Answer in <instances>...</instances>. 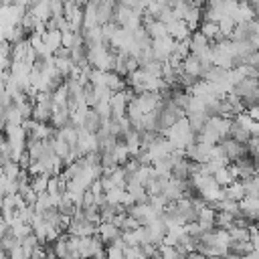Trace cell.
Here are the masks:
<instances>
[{
  "label": "cell",
  "mask_w": 259,
  "mask_h": 259,
  "mask_svg": "<svg viewBox=\"0 0 259 259\" xmlns=\"http://www.w3.org/2000/svg\"><path fill=\"white\" fill-rule=\"evenodd\" d=\"M119 229L113 225V223H99L97 225V235H99V239L103 241V245H109L115 237H119Z\"/></svg>",
  "instance_id": "cell-1"
},
{
  "label": "cell",
  "mask_w": 259,
  "mask_h": 259,
  "mask_svg": "<svg viewBox=\"0 0 259 259\" xmlns=\"http://www.w3.org/2000/svg\"><path fill=\"white\" fill-rule=\"evenodd\" d=\"M103 253H105L107 259H123V247H117V245H113V243L105 245Z\"/></svg>",
  "instance_id": "cell-2"
},
{
  "label": "cell",
  "mask_w": 259,
  "mask_h": 259,
  "mask_svg": "<svg viewBox=\"0 0 259 259\" xmlns=\"http://www.w3.org/2000/svg\"><path fill=\"white\" fill-rule=\"evenodd\" d=\"M241 259H259V253H257V249H253V251H249V253H245Z\"/></svg>",
  "instance_id": "cell-3"
},
{
  "label": "cell",
  "mask_w": 259,
  "mask_h": 259,
  "mask_svg": "<svg viewBox=\"0 0 259 259\" xmlns=\"http://www.w3.org/2000/svg\"><path fill=\"white\" fill-rule=\"evenodd\" d=\"M184 259H206L204 255H200V253H196V251H190V253H186V257Z\"/></svg>",
  "instance_id": "cell-4"
}]
</instances>
